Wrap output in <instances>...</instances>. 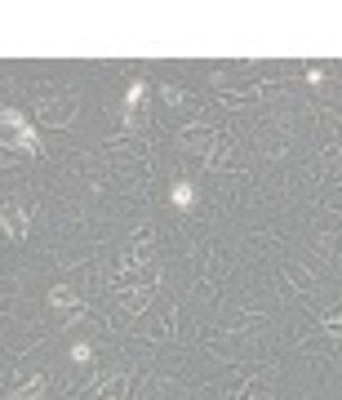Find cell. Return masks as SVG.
<instances>
[{
    "label": "cell",
    "instance_id": "cell-3",
    "mask_svg": "<svg viewBox=\"0 0 342 400\" xmlns=\"http://www.w3.org/2000/svg\"><path fill=\"white\" fill-rule=\"evenodd\" d=\"M49 307H58V311L80 307V311H84V302H80V298H76V293H71L67 285H58V289H49Z\"/></svg>",
    "mask_w": 342,
    "mask_h": 400
},
{
    "label": "cell",
    "instance_id": "cell-5",
    "mask_svg": "<svg viewBox=\"0 0 342 400\" xmlns=\"http://www.w3.org/2000/svg\"><path fill=\"white\" fill-rule=\"evenodd\" d=\"M40 396H45V378H27V383L18 387L9 400H40Z\"/></svg>",
    "mask_w": 342,
    "mask_h": 400
},
{
    "label": "cell",
    "instance_id": "cell-7",
    "mask_svg": "<svg viewBox=\"0 0 342 400\" xmlns=\"http://www.w3.org/2000/svg\"><path fill=\"white\" fill-rule=\"evenodd\" d=\"M143 98H147V80H134V85H129V98H125V107L138 111V107H143Z\"/></svg>",
    "mask_w": 342,
    "mask_h": 400
},
{
    "label": "cell",
    "instance_id": "cell-6",
    "mask_svg": "<svg viewBox=\"0 0 342 400\" xmlns=\"http://www.w3.org/2000/svg\"><path fill=\"white\" fill-rule=\"evenodd\" d=\"M169 200H174L178 209H191V205H196V187H191V183H174V192H169Z\"/></svg>",
    "mask_w": 342,
    "mask_h": 400
},
{
    "label": "cell",
    "instance_id": "cell-2",
    "mask_svg": "<svg viewBox=\"0 0 342 400\" xmlns=\"http://www.w3.org/2000/svg\"><path fill=\"white\" fill-rule=\"evenodd\" d=\"M40 116H45V120H53V125H67L71 120V98H45V107H40Z\"/></svg>",
    "mask_w": 342,
    "mask_h": 400
},
{
    "label": "cell",
    "instance_id": "cell-8",
    "mask_svg": "<svg viewBox=\"0 0 342 400\" xmlns=\"http://www.w3.org/2000/svg\"><path fill=\"white\" fill-rule=\"evenodd\" d=\"M71 361H84V365H89V361H93V347H89V343H76V347H71Z\"/></svg>",
    "mask_w": 342,
    "mask_h": 400
},
{
    "label": "cell",
    "instance_id": "cell-1",
    "mask_svg": "<svg viewBox=\"0 0 342 400\" xmlns=\"http://www.w3.org/2000/svg\"><path fill=\"white\" fill-rule=\"evenodd\" d=\"M5 143H9V147H18V152H27V156H40V138H36V129H31L27 116H23V111H14V107L5 111Z\"/></svg>",
    "mask_w": 342,
    "mask_h": 400
},
{
    "label": "cell",
    "instance_id": "cell-4",
    "mask_svg": "<svg viewBox=\"0 0 342 400\" xmlns=\"http://www.w3.org/2000/svg\"><path fill=\"white\" fill-rule=\"evenodd\" d=\"M23 227H27V209H14V205H9V209H5V236H23Z\"/></svg>",
    "mask_w": 342,
    "mask_h": 400
}]
</instances>
